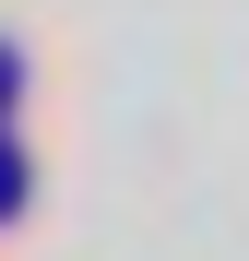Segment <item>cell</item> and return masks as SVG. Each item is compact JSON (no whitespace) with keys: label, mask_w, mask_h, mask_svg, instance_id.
Here are the masks:
<instances>
[{"label":"cell","mask_w":249,"mask_h":261,"mask_svg":"<svg viewBox=\"0 0 249 261\" xmlns=\"http://www.w3.org/2000/svg\"><path fill=\"white\" fill-rule=\"evenodd\" d=\"M12 83H24V71H12V48H0V107H12Z\"/></svg>","instance_id":"obj_2"},{"label":"cell","mask_w":249,"mask_h":261,"mask_svg":"<svg viewBox=\"0 0 249 261\" xmlns=\"http://www.w3.org/2000/svg\"><path fill=\"white\" fill-rule=\"evenodd\" d=\"M12 202H24V154L0 143V214H12Z\"/></svg>","instance_id":"obj_1"}]
</instances>
